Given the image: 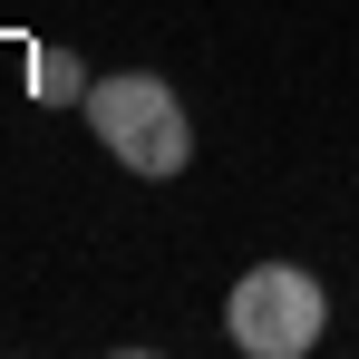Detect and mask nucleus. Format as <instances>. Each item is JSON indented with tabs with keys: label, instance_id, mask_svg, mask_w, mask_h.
Instances as JSON below:
<instances>
[{
	"label": "nucleus",
	"instance_id": "nucleus-2",
	"mask_svg": "<svg viewBox=\"0 0 359 359\" xmlns=\"http://www.w3.org/2000/svg\"><path fill=\"white\" fill-rule=\"evenodd\" d=\"M320 320H330V301H320V282L301 262H252L233 282V301H224V330H233L243 359H311Z\"/></svg>",
	"mask_w": 359,
	"mask_h": 359
},
{
	"label": "nucleus",
	"instance_id": "nucleus-3",
	"mask_svg": "<svg viewBox=\"0 0 359 359\" xmlns=\"http://www.w3.org/2000/svg\"><path fill=\"white\" fill-rule=\"evenodd\" d=\"M97 78H88V59H68V49H29V97L39 107H78Z\"/></svg>",
	"mask_w": 359,
	"mask_h": 359
},
{
	"label": "nucleus",
	"instance_id": "nucleus-1",
	"mask_svg": "<svg viewBox=\"0 0 359 359\" xmlns=\"http://www.w3.org/2000/svg\"><path fill=\"white\" fill-rule=\"evenodd\" d=\"M88 126H97V146L117 156L126 175H146V184H165V175L194 165V117H184V97L156 68L97 78V88H88Z\"/></svg>",
	"mask_w": 359,
	"mask_h": 359
}]
</instances>
